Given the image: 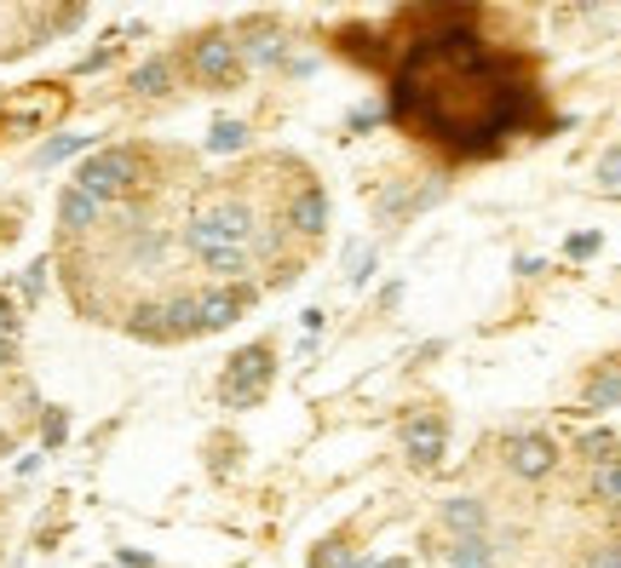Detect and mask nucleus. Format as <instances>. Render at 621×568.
Wrapping results in <instances>:
<instances>
[{"label":"nucleus","mask_w":621,"mask_h":568,"mask_svg":"<svg viewBox=\"0 0 621 568\" xmlns=\"http://www.w3.org/2000/svg\"><path fill=\"white\" fill-rule=\"evenodd\" d=\"M380 568H414V563H403V557H397V563H380Z\"/></svg>","instance_id":"2f4dec72"},{"label":"nucleus","mask_w":621,"mask_h":568,"mask_svg":"<svg viewBox=\"0 0 621 568\" xmlns=\"http://www.w3.org/2000/svg\"><path fill=\"white\" fill-rule=\"evenodd\" d=\"M587 489H593V500H605L610 512H621V459H610V465H593Z\"/></svg>","instance_id":"dca6fc26"},{"label":"nucleus","mask_w":621,"mask_h":568,"mask_svg":"<svg viewBox=\"0 0 621 568\" xmlns=\"http://www.w3.org/2000/svg\"><path fill=\"white\" fill-rule=\"evenodd\" d=\"M127 87H133L138 98H162V92L173 87V58H150V64H138Z\"/></svg>","instance_id":"ddd939ff"},{"label":"nucleus","mask_w":621,"mask_h":568,"mask_svg":"<svg viewBox=\"0 0 621 568\" xmlns=\"http://www.w3.org/2000/svg\"><path fill=\"white\" fill-rule=\"evenodd\" d=\"M236 52H248L253 64H283V35L276 29H248V40H236Z\"/></svg>","instance_id":"2eb2a0df"},{"label":"nucleus","mask_w":621,"mask_h":568,"mask_svg":"<svg viewBox=\"0 0 621 568\" xmlns=\"http://www.w3.org/2000/svg\"><path fill=\"white\" fill-rule=\"evenodd\" d=\"M162 311H167V333H173V339H196V333H202V311H196V293H173Z\"/></svg>","instance_id":"f8f14e48"},{"label":"nucleus","mask_w":621,"mask_h":568,"mask_svg":"<svg viewBox=\"0 0 621 568\" xmlns=\"http://www.w3.org/2000/svg\"><path fill=\"white\" fill-rule=\"evenodd\" d=\"M41 288H47V265H29V270H24V293L41 299Z\"/></svg>","instance_id":"bb28decb"},{"label":"nucleus","mask_w":621,"mask_h":568,"mask_svg":"<svg viewBox=\"0 0 621 568\" xmlns=\"http://www.w3.org/2000/svg\"><path fill=\"white\" fill-rule=\"evenodd\" d=\"M587 408H621V374H605L587 384Z\"/></svg>","instance_id":"412c9836"},{"label":"nucleus","mask_w":621,"mask_h":568,"mask_svg":"<svg viewBox=\"0 0 621 568\" xmlns=\"http://www.w3.org/2000/svg\"><path fill=\"white\" fill-rule=\"evenodd\" d=\"M253 304V288H213V293H196V311H202V333H219L231 328Z\"/></svg>","instance_id":"423d86ee"},{"label":"nucleus","mask_w":621,"mask_h":568,"mask_svg":"<svg viewBox=\"0 0 621 568\" xmlns=\"http://www.w3.org/2000/svg\"><path fill=\"white\" fill-rule=\"evenodd\" d=\"M271 368H276L271 344H248V351H236L231 368H225V384H219L225 408H253V402L265 396V384H271Z\"/></svg>","instance_id":"f03ea898"},{"label":"nucleus","mask_w":621,"mask_h":568,"mask_svg":"<svg viewBox=\"0 0 621 568\" xmlns=\"http://www.w3.org/2000/svg\"><path fill=\"white\" fill-rule=\"evenodd\" d=\"M570 258H587V253H598V236H570V248H564Z\"/></svg>","instance_id":"c85d7f7f"},{"label":"nucleus","mask_w":621,"mask_h":568,"mask_svg":"<svg viewBox=\"0 0 621 568\" xmlns=\"http://www.w3.org/2000/svg\"><path fill=\"white\" fill-rule=\"evenodd\" d=\"M444 529L460 534V540H477V534L489 529V505H484V500H472V494L444 500Z\"/></svg>","instance_id":"1a4fd4ad"},{"label":"nucleus","mask_w":621,"mask_h":568,"mask_svg":"<svg viewBox=\"0 0 621 568\" xmlns=\"http://www.w3.org/2000/svg\"><path fill=\"white\" fill-rule=\"evenodd\" d=\"M82 150H92V132H58V138H47V144L35 150V167H52V161H70Z\"/></svg>","instance_id":"4468645a"},{"label":"nucleus","mask_w":621,"mask_h":568,"mask_svg":"<svg viewBox=\"0 0 621 568\" xmlns=\"http://www.w3.org/2000/svg\"><path fill=\"white\" fill-rule=\"evenodd\" d=\"M593 568H621V540L598 545V552H593Z\"/></svg>","instance_id":"a878e982"},{"label":"nucleus","mask_w":621,"mask_h":568,"mask_svg":"<svg viewBox=\"0 0 621 568\" xmlns=\"http://www.w3.org/2000/svg\"><path fill=\"white\" fill-rule=\"evenodd\" d=\"M208 150H213V155H236V150H248V127H243V121H219V127L208 132Z\"/></svg>","instance_id":"a211bd4d"},{"label":"nucleus","mask_w":621,"mask_h":568,"mask_svg":"<svg viewBox=\"0 0 621 568\" xmlns=\"http://www.w3.org/2000/svg\"><path fill=\"white\" fill-rule=\"evenodd\" d=\"M369 276H374V253L369 248H351L346 253V281H351V288H369Z\"/></svg>","instance_id":"4be33fe9"},{"label":"nucleus","mask_w":621,"mask_h":568,"mask_svg":"<svg viewBox=\"0 0 621 568\" xmlns=\"http://www.w3.org/2000/svg\"><path fill=\"white\" fill-rule=\"evenodd\" d=\"M64 431H70V419H64V408H52V414H47V425H41L47 449H58V442H64Z\"/></svg>","instance_id":"b1692460"},{"label":"nucleus","mask_w":621,"mask_h":568,"mask_svg":"<svg viewBox=\"0 0 621 568\" xmlns=\"http://www.w3.org/2000/svg\"><path fill=\"white\" fill-rule=\"evenodd\" d=\"M288 230L294 236H323L328 230V195L316 190V185H306V190L288 201Z\"/></svg>","instance_id":"0eeeda50"},{"label":"nucleus","mask_w":621,"mask_h":568,"mask_svg":"<svg viewBox=\"0 0 621 568\" xmlns=\"http://www.w3.org/2000/svg\"><path fill=\"white\" fill-rule=\"evenodd\" d=\"M374 121H380V110H357V115H351V132H369Z\"/></svg>","instance_id":"c756f323"},{"label":"nucleus","mask_w":621,"mask_h":568,"mask_svg":"<svg viewBox=\"0 0 621 568\" xmlns=\"http://www.w3.org/2000/svg\"><path fill=\"white\" fill-rule=\"evenodd\" d=\"M138 173H145L138 150H98V155H87L82 167H75V190H87L98 207H104V201H122L138 185Z\"/></svg>","instance_id":"f257e3e1"},{"label":"nucleus","mask_w":621,"mask_h":568,"mask_svg":"<svg viewBox=\"0 0 621 568\" xmlns=\"http://www.w3.org/2000/svg\"><path fill=\"white\" fill-rule=\"evenodd\" d=\"M507 471L524 477V482H541V477L558 471V449L547 437H512L507 442Z\"/></svg>","instance_id":"39448f33"},{"label":"nucleus","mask_w":621,"mask_h":568,"mask_svg":"<svg viewBox=\"0 0 621 568\" xmlns=\"http://www.w3.org/2000/svg\"><path fill=\"white\" fill-rule=\"evenodd\" d=\"M0 339H17V304L0 299Z\"/></svg>","instance_id":"393cba45"},{"label":"nucleus","mask_w":621,"mask_h":568,"mask_svg":"<svg viewBox=\"0 0 621 568\" xmlns=\"http://www.w3.org/2000/svg\"><path fill=\"white\" fill-rule=\"evenodd\" d=\"M138 265H162V253H167V236L162 230H133V248H127Z\"/></svg>","instance_id":"aec40b11"},{"label":"nucleus","mask_w":621,"mask_h":568,"mask_svg":"<svg viewBox=\"0 0 621 568\" xmlns=\"http://www.w3.org/2000/svg\"><path fill=\"white\" fill-rule=\"evenodd\" d=\"M449 563L455 568H495V545L477 534V540H455L449 545Z\"/></svg>","instance_id":"f3484780"},{"label":"nucleus","mask_w":621,"mask_h":568,"mask_svg":"<svg viewBox=\"0 0 621 568\" xmlns=\"http://www.w3.org/2000/svg\"><path fill=\"white\" fill-rule=\"evenodd\" d=\"M190 70L196 80H208V87H236L243 80V52H236V40L225 29H208V35H196L190 40Z\"/></svg>","instance_id":"7ed1b4c3"},{"label":"nucleus","mask_w":621,"mask_h":568,"mask_svg":"<svg viewBox=\"0 0 621 568\" xmlns=\"http://www.w3.org/2000/svg\"><path fill=\"white\" fill-rule=\"evenodd\" d=\"M575 454L587 459V465H610V459H621V449H616V437H610V431H587Z\"/></svg>","instance_id":"6ab92c4d"},{"label":"nucleus","mask_w":621,"mask_h":568,"mask_svg":"<svg viewBox=\"0 0 621 568\" xmlns=\"http://www.w3.org/2000/svg\"><path fill=\"white\" fill-rule=\"evenodd\" d=\"M190 253H196V265L213 270L219 281H236V276L253 265V253H248V248H219V241H190Z\"/></svg>","instance_id":"6e6552de"},{"label":"nucleus","mask_w":621,"mask_h":568,"mask_svg":"<svg viewBox=\"0 0 621 568\" xmlns=\"http://www.w3.org/2000/svg\"><path fill=\"white\" fill-rule=\"evenodd\" d=\"M17 362V339H0V368H12Z\"/></svg>","instance_id":"7c9ffc66"},{"label":"nucleus","mask_w":621,"mask_h":568,"mask_svg":"<svg viewBox=\"0 0 621 568\" xmlns=\"http://www.w3.org/2000/svg\"><path fill=\"white\" fill-rule=\"evenodd\" d=\"M127 333H133V339H145V344H173V333H167V311H162V304H133Z\"/></svg>","instance_id":"9b49d317"},{"label":"nucleus","mask_w":621,"mask_h":568,"mask_svg":"<svg viewBox=\"0 0 621 568\" xmlns=\"http://www.w3.org/2000/svg\"><path fill=\"white\" fill-rule=\"evenodd\" d=\"M598 185H605V190H621V144H610L605 155H598Z\"/></svg>","instance_id":"5701e85b"},{"label":"nucleus","mask_w":621,"mask_h":568,"mask_svg":"<svg viewBox=\"0 0 621 568\" xmlns=\"http://www.w3.org/2000/svg\"><path fill=\"white\" fill-rule=\"evenodd\" d=\"M98 218H104V207H98L87 190H75V185H70L64 195H58V225H64L70 236H87Z\"/></svg>","instance_id":"9d476101"},{"label":"nucleus","mask_w":621,"mask_h":568,"mask_svg":"<svg viewBox=\"0 0 621 568\" xmlns=\"http://www.w3.org/2000/svg\"><path fill=\"white\" fill-rule=\"evenodd\" d=\"M316 568H351V557L334 552V545H316Z\"/></svg>","instance_id":"cd10ccee"},{"label":"nucleus","mask_w":621,"mask_h":568,"mask_svg":"<svg viewBox=\"0 0 621 568\" xmlns=\"http://www.w3.org/2000/svg\"><path fill=\"white\" fill-rule=\"evenodd\" d=\"M444 442H449V419H444V414H414V419H403V449H409L414 471H432V465L444 459Z\"/></svg>","instance_id":"20e7f679"}]
</instances>
